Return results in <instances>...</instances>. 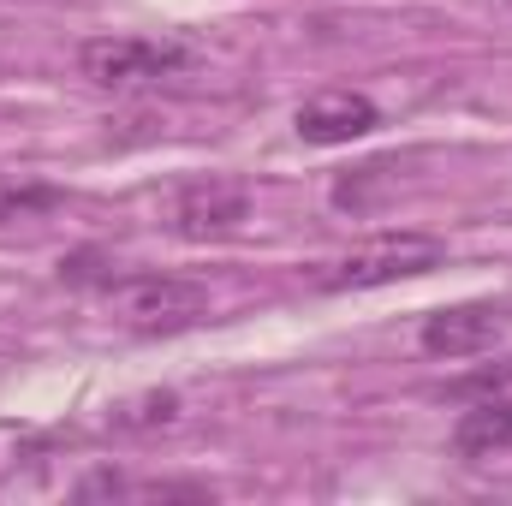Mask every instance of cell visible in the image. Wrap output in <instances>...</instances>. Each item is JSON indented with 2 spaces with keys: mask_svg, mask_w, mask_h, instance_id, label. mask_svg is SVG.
<instances>
[{
  "mask_svg": "<svg viewBox=\"0 0 512 506\" xmlns=\"http://www.w3.org/2000/svg\"><path fill=\"white\" fill-rule=\"evenodd\" d=\"M441 262H447V239L399 227V233H376V239L352 245L346 256L322 262L310 280L322 292H376V286H393V280H417V274H429Z\"/></svg>",
  "mask_w": 512,
  "mask_h": 506,
  "instance_id": "6da1fadb",
  "label": "cell"
},
{
  "mask_svg": "<svg viewBox=\"0 0 512 506\" xmlns=\"http://www.w3.org/2000/svg\"><path fill=\"white\" fill-rule=\"evenodd\" d=\"M114 316L126 322L131 334H185L209 316V286L179 280V274H114L108 286Z\"/></svg>",
  "mask_w": 512,
  "mask_h": 506,
  "instance_id": "7a4b0ae2",
  "label": "cell"
},
{
  "mask_svg": "<svg viewBox=\"0 0 512 506\" xmlns=\"http://www.w3.org/2000/svg\"><path fill=\"white\" fill-rule=\"evenodd\" d=\"M191 48L185 42H155V36H90L78 48V72L96 90H131L149 78H173L185 72Z\"/></svg>",
  "mask_w": 512,
  "mask_h": 506,
  "instance_id": "3957f363",
  "label": "cell"
},
{
  "mask_svg": "<svg viewBox=\"0 0 512 506\" xmlns=\"http://www.w3.org/2000/svg\"><path fill=\"white\" fill-rule=\"evenodd\" d=\"M507 328H512L507 304H447V310L423 316L417 346H423L429 358H477V352H489Z\"/></svg>",
  "mask_w": 512,
  "mask_h": 506,
  "instance_id": "277c9868",
  "label": "cell"
},
{
  "mask_svg": "<svg viewBox=\"0 0 512 506\" xmlns=\"http://www.w3.org/2000/svg\"><path fill=\"white\" fill-rule=\"evenodd\" d=\"M251 215V191L239 179H191L179 197H173V233L179 239H227L239 221Z\"/></svg>",
  "mask_w": 512,
  "mask_h": 506,
  "instance_id": "5b68a950",
  "label": "cell"
},
{
  "mask_svg": "<svg viewBox=\"0 0 512 506\" xmlns=\"http://www.w3.org/2000/svg\"><path fill=\"white\" fill-rule=\"evenodd\" d=\"M382 126V108L364 96V90H322L310 102H298L292 114V131L316 149H340V143H358Z\"/></svg>",
  "mask_w": 512,
  "mask_h": 506,
  "instance_id": "8992f818",
  "label": "cell"
},
{
  "mask_svg": "<svg viewBox=\"0 0 512 506\" xmlns=\"http://www.w3.org/2000/svg\"><path fill=\"white\" fill-rule=\"evenodd\" d=\"M507 447H512V399L507 393L471 399V411H459V423H453V453L459 459H495Z\"/></svg>",
  "mask_w": 512,
  "mask_h": 506,
  "instance_id": "52a82bcc",
  "label": "cell"
},
{
  "mask_svg": "<svg viewBox=\"0 0 512 506\" xmlns=\"http://www.w3.org/2000/svg\"><path fill=\"white\" fill-rule=\"evenodd\" d=\"M66 191L48 185V179H30V173H0V221H24V215H48L60 209Z\"/></svg>",
  "mask_w": 512,
  "mask_h": 506,
  "instance_id": "ba28073f",
  "label": "cell"
},
{
  "mask_svg": "<svg viewBox=\"0 0 512 506\" xmlns=\"http://www.w3.org/2000/svg\"><path fill=\"white\" fill-rule=\"evenodd\" d=\"M173 417H179V393H137V399L108 411V429L114 435H149V429H167Z\"/></svg>",
  "mask_w": 512,
  "mask_h": 506,
  "instance_id": "9c48e42d",
  "label": "cell"
},
{
  "mask_svg": "<svg viewBox=\"0 0 512 506\" xmlns=\"http://www.w3.org/2000/svg\"><path fill=\"white\" fill-rule=\"evenodd\" d=\"M376 185H387V161H370V167H358L352 179H340V185H334V209H352V215L370 209V191H376Z\"/></svg>",
  "mask_w": 512,
  "mask_h": 506,
  "instance_id": "30bf717a",
  "label": "cell"
},
{
  "mask_svg": "<svg viewBox=\"0 0 512 506\" xmlns=\"http://www.w3.org/2000/svg\"><path fill=\"white\" fill-rule=\"evenodd\" d=\"M501 387H512V358H507V364H495V370H477V376L447 381V393H453V399H489V393H501Z\"/></svg>",
  "mask_w": 512,
  "mask_h": 506,
  "instance_id": "8fae6325",
  "label": "cell"
}]
</instances>
